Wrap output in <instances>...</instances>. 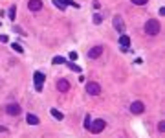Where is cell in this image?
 I'll use <instances>...</instances> for the list:
<instances>
[{"label": "cell", "mask_w": 165, "mask_h": 138, "mask_svg": "<svg viewBox=\"0 0 165 138\" xmlns=\"http://www.w3.org/2000/svg\"><path fill=\"white\" fill-rule=\"evenodd\" d=\"M160 29H162V24H160V20H156V18H149V20L145 22V33H147V35H158Z\"/></svg>", "instance_id": "6da1fadb"}, {"label": "cell", "mask_w": 165, "mask_h": 138, "mask_svg": "<svg viewBox=\"0 0 165 138\" xmlns=\"http://www.w3.org/2000/svg\"><path fill=\"white\" fill-rule=\"evenodd\" d=\"M88 129H90V133H94V135H99V133L105 129V120H92Z\"/></svg>", "instance_id": "7a4b0ae2"}, {"label": "cell", "mask_w": 165, "mask_h": 138, "mask_svg": "<svg viewBox=\"0 0 165 138\" xmlns=\"http://www.w3.org/2000/svg\"><path fill=\"white\" fill-rule=\"evenodd\" d=\"M86 92H88V94H92V96L101 94V85L96 83V81H88L86 83Z\"/></svg>", "instance_id": "3957f363"}, {"label": "cell", "mask_w": 165, "mask_h": 138, "mask_svg": "<svg viewBox=\"0 0 165 138\" xmlns=\"http://www.w3.org/2000/svg\"><path fill=\"white\" fill-rule=\"evenodd\" d=\"M6 112L9 116H18L22 112V109H20L18 103H7V105H6Z\"/></svg>", "instance_id": "277c9868"}, {"label": "cell", "mask_w": 165, "mask_h": 138, "mask_svg": "<svg viewBox=\"0 0 165 138\" xmlns=\"http://www.w3.org/2000/svg\"><path fill=\"white\" fill-rule=\"evenodd\" d=\"M101 53H103V46L97 44V46H94V48L88 50V59H97V57H101Z\"/></svg>", "instance_id": "5b68a950"}, {"label": "cell", "mask_w": 165, "mask_h": 138, "mask_svg": "<svg viewBox=\"0 0 165 138\" xmlns=\"http://www.w3.org/2000/svg\"><path fill=\"white\" fill-rule=\"evenodd\" d=\"M114 28H116V31L117 33H123L125 31V22H123V18L119 17V15H116V17H114Z\"/></svg>", "instance_id": "8992f818"}, {"label": "cell", "mask_w": 165, "mask_h": 138, "mask_svg": "<svg viewBox=\"0 0 165 138\" xmlns=\"http://www.w3.org/2000/svg\"><path fill=\"white\" fill-rule=\"evenodd\" d=\"M44 74L42 72H35V76H33V79H35V88L37 90H42V83H44Z\"/></svg>", "instance_id": "52a82bcc"}, {"label": "cell", "mask_w": 165, "mask_h": 138, "mask_svg": "<svg viewBox=\"0 0 165 138\" xmlns=\"http://www.w3.org/2000/svg\"><path fill=\"white\" fill-rule=\"evenodd\" d=\"M143 111H145V105L141 101H134L130 105V112H132V114H141Z\"/></svg>", "instance_id": "ba28073f"}, {"label": "cell", "mask_w": 165, "mask_h": 138, "mask_svg": "<svg viewBox=\"0 0 165 138\" xmlns=\"http://www.w3.org/2000/svg\"><path fill=\"white\" fill-rule=\"evenodd\" d=\"M28 9L29 11H39V9H42V0H29Z\"/></svg>", "instance_id": "9c48e42d"}, {"label": "cell", "mask_w": 165, "mask_h": 138, "mask_svg": "<svg viewBox=\"0 0 165 138\" xmlns=\"http://www.w3.org/2000/svg\"><path fill=\"white\" fill-rule=\"evenodd\" d=\"M57 90L59 92H68L70 90V81L68 79H59L57 81Z\"/></svg>", "instance_id": "30bf717a"}, {"label": "cell", "mask_w": 165, "mask_h": 138, "mask_svg": "<svg viewBox=\"0 0 165 138\" xmlns=\"http://www.w3.org/2000/svg\"><path fill=\"white\" fill-rule=\"evenodd\" d=\"M26 122H28L29 125H39V122H41V120H39V116H35V114L29 112V114L26 116Z\"/></svg>", "instance_id": "8fae6325"}, {"label": "cell", "mask_w": 165, "mask_h": 138, "mask_svg": "<svg viewBox=\"0 0 165 138\" xmlns=\"http://www.w3.org/2000/svg\"><path fill=\"white\" fill-rule=\"evenodd\" d=\"M119 44H121L123 48H128V44H130V37H128V35H121V37H119Z\"/></svg>", "instance_id": "7c38bea8"}, {"label": "cell", "mask_w": 165, "mask_h": 138, "mask_svg": "<svg viewBox=\"0 0 165 138\" xmlns=\"http://www.w3.org/2000/svg\"><path fill=\"white\" fill-rule=\"evenodd\" d=\"M50 114H52L55 120H62V118H64V114L61 111H57V109H52V111H50Z\"/></svg>", "instance_id": "4fadbf2b"}, {"label": "cell", "mask_w": 165, "mask_h": 138, "mask_svg": "<svg viewBox=\"0 0 165 138\" xmlns=\"http://www.w3.org/2000/svg\"><path fill=\"white\" fill-rule=\"evenodd\" d=\"M7 17L11 18V20H15V17H17V6H11V8H9V11H7Z\"/></svg>", "instance_id": "5bb4252c"}, {"label": "cell", "mask_w": 165, "mask_h": 138, "mask_svg": "<svg viewBox=\"0 0 165 138\" xmlns=\"http://www.w3.org/2000/svg\"><path fill=\"white\" fill-rule=\"evenodd\" d=\"M52 63H53V65H64V63H66V59H64V57H61V55H55Z\"/></svg>", "instance_id": "9a60e30c"}, {"label": "cell", "mask_w": 165, "mask_h": 138, "mask_svg": "<svg viewBox=\"0 0 165 138\" xmlns=\"http://www.w3.org/2000/svg\"><path fill=\"white\" fill-rule=\"evenodd\" d=\"M11 46H13V50L17 52V53H22V52H24V48H22V46H20V44H18V42H13Z\"/></svg>", "instance_id": "2e32d148"}, {"label": "cell", "mask_w": 165, "mask_h": 138, "mask_svg": "<svg viewBox=\"0 0 165 138\" xmlns=\"http://www.w3.org/2000/svg\"><path fill=\"white\" fill-rule=\"evenodd\" d=\"M94 22H96V24H101V22H103V15H101V13H96V15H94Z\"/></svg>", "instance_id": "e0dca14e"}, {"label": "cell", "mask_w": 165, "mask_h": 138, "mask_svg": "<svg viewBox=\"0 0 165 138\" xmlns=\"http://www.w3.org/2000/svg\"><path fill=\"white\" fill-rule=\"evenodd\" d=\"M130 2L134 4V6H145V4H147L149 0H130Z\"/></svg>", "instance_id": "ac0fdd59"}, {"label": "cell", "mask_w": 165, "mask_h": 138, "mask_svg": "<svg viewBox=\"0 0 165 138\" xmlns=\"http://www.w3.org/2000/svg\"><path fill=\"white\" fill-rule=\"evenodd\" d=\"M53 4H55V6H57L59 9H64V8H66V6H64V2H62V0H53Z\"/></svg>", "instance_id": "d6986e66"}, {"label": "cell", "mask_w": 165, "mask_h": 138, "mask_svg": "<svg viewBox=\"0 0 165 138\" xmlns=\"http://www.w3.org/2000/svg\"><path fill=\"white\" fill-rule=\"evenodd\" d=\"M64 2V6H73V8H79V4H75L73 0H62Z\"/></svg>", "instance_id": "ffe728a7"}, {"label": "cell", "mask_w": 165, "mask_h": 138, "mask_svg": "<svg viewBox=\"0 0 165 138\" xmlns=\"http://www.w3.org/2000/svg\"><path fill=\"white\" fill-rule=\"evenodd\" d=\"M70 68H72L73 72H81V66H79V65H75V63H70Z\"/></svg>", "instance_id": "44dd1931"}, {"label": "cell", "mask_w": 165, "mask_h": 138, "mask_svg": "<svg viewBox=\"0 0 165 138\" xmlns=\"http://www.w3.org/2000/svg\"><path fill=\"white\" fill-rule=\"evenodd\" d=\"M158 131L160 133H165V122H160V124H158Z\"/></svg>", "instance_id": "7402d4cb"}, {"label": "cell", "mask_w": 165, "mask_h": 138, "mask_svg": "<svg viewBox=\"0 0 165 138\" xmlns=\"http://www.w3.org/2000/svg\"><path fill=\"white\" fill-rule=\"evenodd\" d=\"M90 124H92V118H90V116H86V118H84V127L88 129V127H90Z\"/></svg>", "instance_id": "603a6c76"}, {"label": "cell", "mask_w": 165, "mask_h": 138, "mask_svg": "<svg viewBox=\"0 0 165 138\" xmlns=\"http://www.w3.org/2000/svg\"><path fill=\"white\" fill-rule=\"evenodd\" d=\"M7 41H9L7 35H0V42H7Z\"/></svg>", "instance_id": "cb8c5ba5"}, {"label": "cell", "mask_w": 165, "mask_h": 138, "mask_svg": "<svg viewBox=\"0 0 165 138\" xmlns=\"http://www.w3.org/2000/svg\"><path fill=\"white\" fill-rule=\"evenodd\" d=\"M70 59H72V61H75V59H77V52H72V53H70Z\"/></svg>", "instance_id": "d4e9b609"}]
</instances>
